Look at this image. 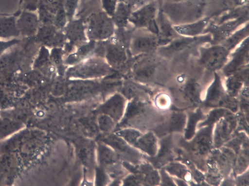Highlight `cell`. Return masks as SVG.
Returning a JSON list of instances; mask_svg holds the SVG:
<instances>
[{"label": "cell", "instance_id": "cell-1", "mask_svg": "<svg viewBox=\"0 0 249 186\" xmlns=\"http://www.w3.org/2000/svg\"><path fill=\"white\" fill-rule=\"evenodd\" d=\"M230 51L223 45H214L205 48L201 52L200 62L207 69L215 70L226 64Z\"/></svg>", "mask_w": 249, "mask_h": 186}, {"label": "cell", "instance_id": "cell-2", "mask_svg": "<svg viewBox=\"0 0 249 186\" xmlns=\"http://www.w3.org/2000/svg\"><path fill=\"white\" fill-rule=\"evenodd\" d=\"M236 117L230 111L217 121L213 134V145L220 147L231 135L237 126Z\"/></svg>", "mask_w": 249, "mask_h": 186}, {"label": "cell", "instance_id": "cell-3", "mask_svg": "<svg viewBox=\"0 0 249 186\" xmlns=\"http://www.w3.org/2000/svg\"><path fill=\"white\" fill-rule=\"evenodd\" d=\"M213 127L209 125L201 129L191 142L186 143L187 149L196 156H204L210 152Z\"/></svg>", "mask_w": 249, "mask_h": 186}, {"label": "cell", "instance_id": "cell-4", "mask_svg": "<svg viewBox=\"0 0 249 186\" xmlns=\"http://www.w3.org/2000/svg\"><path fill=\"white\" fill-rule=\"evenodd\" d=\"M210 157L214 160L221 174L227 175L233 165L235 159L232 150L227 148L216 150L211 152Z\"/></svg>", "mask_w": 249, "mask_h": 186}, {"label": "cell", "instance_id": "cell-5", "mask_svg": "<svg viewBox=\"0 0 249 186\" xmlns=\"http://www.w3.org/2000/svg\"><path fill=\"white\" fill-rule=\"evenodd\" d=\"M248 39L244 40L242 45L236 51L233 57L225 66L224 72L227 76H230L241 69L242 67L246 65L249 60Z\"/></svg>", "mask_w": 249, "mask_h": 186}, {"label": "cell", "instance_id": "cell-6", "mask_svg": "<svg viewBox=\"0 0 249 186\" xmlns=\"http://www.w3.org/2000/svg\"><path fill=\"white\" fill-rule=\"evenodd\" d=\"M206 38H208L207 36H177L169 43L164 45L163 48L160 49V51L165 54H171L181 51L197 43L198 42H201L202 40L205 41V39Z\"/></svg>", "mask_w": 249, "mask_h": 186}, {"label": "cell", "instance_id": "cell-7", "mask_svg": "<svg viewBox=\"0 0 249 186\" xmlns=\"http://www.w3.org/2000/svg\"><path fill=\"white\" fill-rule=\"evenodd\" d=\"M209 20V18H205L192 22L176 25L173 28L178 34L185 36H197L204 31Z\"/></svg>", "mask_w": 249, "mask_h": 186}, {"label": "cell", "instance_id": "cell-8", "mask_svg": "<svg viewBox=\"0 0 249 186\" xmlns=\"http://www.w3.org/2000/svg\"><path fill=\"white\" fill-rule=\"evenodd\" d=\"M160 149L153 159V162L154 166L158 168L168 163L174 157L173 149V142L171 135L163 138L160 142Z\"/></svg>", "mask_w": 249, "mask_h": 186}, {"label": "cell", "instance_id": "cell-9", "mask_svg": "<svg viewBox=\"0 0 249 186\" xmlns=\"http://www.w3.org/2000/svg\"><path fill=\"white\" fill-rule=\"evenodd\" d=\"M225 96L220 78L215 76L214 81L207 92L205 105L210 107L220 106Z\"/></svg>", "mask_w": 249, "mask_h": 186}, {"label": "cell", "instance_id": "cell-10", "mask_svg": "<svg viewBox=\"0 0 249 186\" xmlns=\"http://www.w3.org/2000/svg\"><path fill=\"white\" fill-rule=\"evenodd\" d=\"M248 78V69L239 70L229 76L226 81V87L230 96L237 95L242 88L243 84Z\"/></svg>", "mask_w": 249, "mask_h": 186}, {"label": "cell", "instance_id": "cell-11", "mask_svg": "<svg viewBox=\"0 0 249 186\" xmlns=\"http://www.w3.org/2000/svg\"><path fill=\"white\" fill-rule=\"evenodd\" d=\"M248 141L242 146L237 153V158L235 159L233 165L234 173L237 175L244 171L249 165Z\"/></svg>", "mask_w": 249, "mask_h": 186}, {"label": "cell", "instance_id": "cell-12", "mask_svg": "<svg viewBox=\"0 0 249 186\" xmlns=\"http://www.w3.org/2000/svg\"><path fill=\"white\" fill-rule=\"evenodd\" d=\"M157 139L153 133L149 132L141 137L137 142V146L151 156L157 152Z\"/></svg>", "mask_w": 249, "mask_h": 186}, {"label": "cell", "instance_id": "cell-13", "mask_svg": "<svg viewBox=\"0 0 249 186\" xmlns=\"http://www.w3.org/2000/svg\"><path fill=\"white\" fill-rule=\"evenodd\" d=\"M186 117L182 112H175L173 113L166 124V130L168 132H181L184 128L186 122Z\"/></svg>", "mask_w": 249, "mask_h": 186}, {"label": "cell", "instance_id": "cell-14", "mask_svg": "<svg viewBox=\"0 0 249 186\" xmlns=\"http://www.w3.org/2000/svg\"><path fill=\"white\" fill-rule=\"evenodd\" d=\"M205 118L202 111L198 109L195 112H190L185 131V138L191 139L195 134L196 126L197 122Z\"/></svg>", "mask_w": 249, "mask_h": 186}, {"label": "cell", "instance_id": "cell-15", "mask_svg": "<svg viewBox=\"0 0 249 186\" xmlns=\"http://www.w3.org/2000/svg\"><path fill=\"white\" fill-rule=\"evenodd\" d=\"M207 165V173L205 178L206 181L213 185H218L222 179L223 175L220 174L215 162L210 157Z\"/></svg>", "mask_w": 249, "mask_h": 186}, {"label": "cell", "instance_id": "cell-16", "mask_svg": "<svg viewBox=\"0 0 249 186\" xmlns=\"http://www.w3.org/2000/svg\"><path fill=\"white\" fill-rule=\"evenodd\" d=\"M248 34L249 27L247 25L225 39L222 45L230 51L242 42V40L248 35Z\"/></svg>", "mask_w": 249, "mask_h": 186}, {"label": "cell", "instance_id": "cell-17", "mask_svg": "<svg viewBox=\"0 0 249 186\" xmlns=\"http://www.w3.org/2000/svg\"><path fill=\"white\" fill-rule=\"evenodd\" d=\"M165 169L171 174L175 175L178 178L186 181L191 179L192 176L191 173L185 166L180 163L171 162L167 165Z\"/></svg>", "mask_w": 249, "mask_h": 186}, {"label": "cell", "instance_id": "cell-18", "mask_svg": "<svg viewBox=\"0 0 249 186\" xmlns=\"http://www.w3.org/2000/svg\"><path fill=\"white\" fill-rule=\"evenodd\" d=\"M184 94L186 99L191 102L196 103L200 99L201 88L196 83L188 84L184 88Z\"/></svg>", "mask_w": 249, "mask_h": 186}, {"label": "cell", "instance_id": "cell-19", "mask_svg": "<svg viewBox=\"0 0 249 186\" xmlns=\"http://www.w3.org/2000/svg\"><path fill=\"white\" fill-rule=\"evenodd\" d=\"M229 112V111L226 108L214 109L210 113L206 119L200 123L198 127L213 125Z\"/></svg>", "mask_w": 249, "mask_h": 186}, {"label": "cell", "instance_id": "cell-20", "mask_svg": "<svg viewBox=\"0 0 249 186\" xmlns=\"http://www.w3.org/2000/svg\"><path fill=\"white\" fill-rule=\"evenodd\" d=\"M247 141H248V139L246 136V135L243 133H241L236 135L232 140L229 141L225 146L231 149L237 153L241 149V147L242 148L243 145Z\"/></svg>", "mask_w": 249, "mask_h": 186}, {"label": "cell", "instance_id": "cell-21", "mask_svg": "<svg viewBox=\"0 0 249 186\" xmlns=\"http://www.w3.org/2000/svg\"><path fill=\"white\" fill-rule=\"evenodd\" d=\"M169 102L170 100L169 97L165 94H161L158 97L157 104L158 106L160 108L164 109L166 107H168L169 105Z\"/></svg>", "mask_w": 249, "mask_h": 186}, {"label": "cell", "instance_id": "cell-22", "mask_svg": "<svg viewBox=\"0 0 249 186\" xmlns=\"http://www.w3.org/2000/svg\"><path fill=\"white\" fill-rule=\"evenodd\" d=\"M160 174L161 175V180L162 185L175 186V184L171 180V178L168 175L164 169L160 170Z\"/></svg>", "mask_w": 249, "mask_h": 186}, {"label": "cell", "instance_id": "cell-23", "mask_svg": "<svg viewBox=\"0 0 249 186\" xmlns=\"http://www.w3.org/2000/svg\"><path fill=\"white\" fill-rule=\"evenodd\" d=\"M236 183L240 186H249V173L247 171L244 174L240 175L236 179Z\"/></svg>", "mask_w": 249, "mask_h": 186}, {"label": "cell", "instance_id": "cell-24", "mask_svg": "<svg viewBox=\"0 0 249 186\" xmlns=\"http://www.w3.org/2000/svg\"><path fill=\"white\" fill-rule=\"evenodd\" d=\"M175 1H181V0H174Z\"/></svg>", "mask_w": 249, "mask_h": 186}]
</instances>
